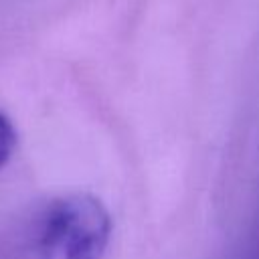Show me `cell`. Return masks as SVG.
<instances>
[{"instance_id":"1","label":"cell","mask_w":259,"mask_h":259,"mask_svg":"<svg viewBox=\"0 0 259 259\" xmlns=\"http://www.w3.org/2000/svg\"><path fill=\"white\" fill-rule=\"evenodd\" d=\"M113 233L107 206L89 192L45 202L24 225L20 259H103Z\"/></svg>"},{"instance_id":"2","label":"cell","mask_w":259,"mask_h":259,"mask_svg":"<svg viewBox=\"0 0 259 259\" xmlns=\"http://www.w3.org/2000/svg\"><path fill=\"white\" fill-rule=\"evenodd\" d=\"M16 144H18V134L14 123L6 113L0 111V168L8 164V160L16 150Z\"/></svg>"}]
</instances>
